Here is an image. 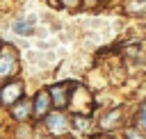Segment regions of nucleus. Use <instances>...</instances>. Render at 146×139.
<instances>
[{
	"label": "nucleus",
	"instance_id": "obj_1",
	"mask_svg": "<svg viewBox=\"0 0 146 139\" xmlns=\"http://www.w3.org/2000/svg\"><path fill=\"white\" fill-rule=\"evenodd\" d=\"M21 93H23V84H21V82H9V84L0 91V100H2L5 105H11V103H16V100L21 98Z\"/></svg>",
	"mask_w": 146,
	"mask_h": 139
},
{
	"label": "nucleus",
	"instance_id": "obj_2",
	"mask_svg": "<svg viewBox=\"0 0 146 139\" xmlns=\"http://www.w3.org/2000/svg\"><path fill=\"white\" fill-rule=\"evenodd\" d=\"M9 112H11V116H14L16 121H25V118L30 116V103H27L25 98H18L16 103L9 105Z\"/></svg>",
	"mask_w": 146,
	"mask_h": 139
},
{
	"label": "nucleus",
	"instance_id": "obj_3",
	"mask_svg": "<svg viewBox=\"0 0 146 139\" xmlns=\"http://www.w3.org/2000/svg\"><path fill=\"white\" fill-rule=\"evenodd\" d=\"M46 125L50 128V132H64L68 128V121L64 118V114H48L46 116Z\"/></svg>",
	"mask_w": 146,
	"mask_h": 139
},
{
	"label": "nucleus",
	"instance_id": "obj_4",
	"mask_svg": "<svg viewBox=\"0 0 146 139\" xmlns=\"http://www.w3.org/2000/svg\"><path fill=\"white\" fill-rule=\"evenodd\" d=\"M50 100L57 105V107H64V105H68V89H64L62 84H55V87H50Z\"/></svg>",
	"mask_w": 146,
	"mask_h": 139
},
{
	"label": "nucleus",
	"instance_id": "obj_5",
	"mask_svg": "<svg viewBox=\"0 0 146 139\" xmlns=\"http://www.w3.org/2000/svg\"><path fill=\"white\" fill-rule=\"evenodd\" d=\"M18 66H16V57L9 52V50H5L2 55H0V75H9V73H14Z\"/></svg>",
	"mask_w": 146,
	"mask_h": 139
},
{
	"label": "nucleus",
	"instance_id": "obj_6",
	"mask_svg": "<svg viewBox=\"0 0 146 139\" xmlns=\"http://www.w3.org/2000/svg\"><path fill=\"white\" fill-rule=\"evenodd\" d=\"M50 93H46V91H41L39 96H36V103H34V112H36V116H43L46 114V109L50 107Z\"/></svg>",
	"mask_w": 146,
	"mask_h": 139
},
{
	"label": "nucleus",
	"instance_id": "obj_7",
	"mask_svg": "<svg viewBox=\"0 0 146 139\" xmlns=\"http://www.w3.org/2000/svg\"><path fill=\"white\" fill-rule=\"evenodd\" d=\"M135 123H137L141 130H146V103H141V105H139L137 116H135Z\"/></svg>",
	"mask_w": 146,
	"mask_h": 139
},
{
	"label": "nucleus",
	"instance_id": "obj_8",
	"mask_svg": "<svg viewBox=\"0 0 146 139\" xmlns=\"http://www.w3.org/2000/svg\"><path fill=\"white\" fill-rule=\"evenodd\" d=\"M16 32L18 34H30L32 32V21H27V23L25 21H18L16 23Z\"/></svg>",
	"mask_w": 146,
	"mask_h": 139
},
{
	"label": "nucleus",
	"instance_id": "obj_9",
	"mask_svg": "<svg viewBox=\"0 0 146 139\" xmlns=\"http://www.w3.org/2000/svg\"><path fill=\"white\" fill-rule=\"evenodd\" d=\"M62 2H64V5H68V7H73V5H78L80 0H62Z\"/></svg>",
	"mask_w": 146,
	"mask_h": 139
},
{
	"label": "nucleus",
	"instance_id": "obj_10",
	"mask_svg": "<svg viewBox=\"0 0 146 139\" xmlns=\"http://www.w3.org/2000/svg\"><path fill=\"white\" fill-rule=\"evenodd\" d=\"M91 139H110V137H105V134H96V137H91Z\"/></svg>",
	"mask_w": 146,
	"mask_h": 139
}]
</instances>
